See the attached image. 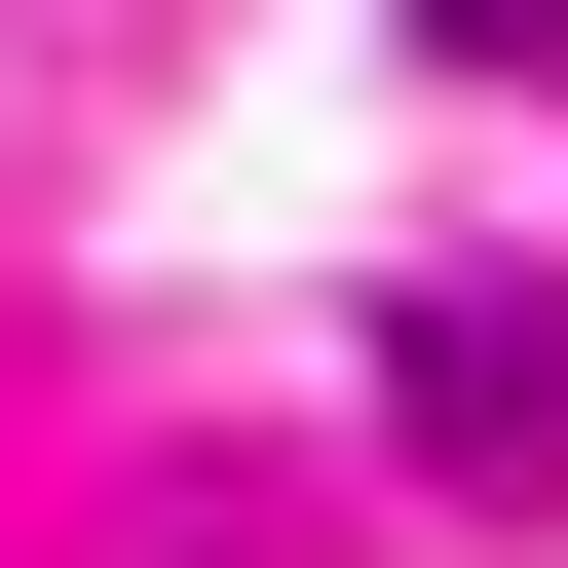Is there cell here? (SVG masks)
<instances>
[{
    "mask_svg": "<svg viewBox=\"0 0 568 568\" xmlns=\"http://www.w3.org/2000/svg\"><path fill=\"white\" fill-rule=\"evenodd\" d=\"M417 493H568V304H417Z\"/></svg>",
    "mask_w": 568,
    "mask_h": 568,
    "instance_id": "obj_1",
    "label": "cell"
},
{
    "mask_svg": "<svg viewBox=\"0 0 568 568\" xmlns=\"http://www.w3.org/2000/svg\"><path fill=\"white\" fill-rule=\"evenodd\" d=\"M417 39H455V77H568V0H417Z\"/></svg>",
    "mask_w": 568,
    "mask_h": 568,
    "instance_id": "obj_2",
    "label": "cell"
}]
</instances>
